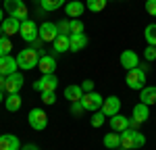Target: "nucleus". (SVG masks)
Masks as SVG:
<instances>
[{"label":"nucleus","instance_id":"30","mask_svg":"<svg viewBox=\"0 0 156 150\" xmlns=\"http://www.w3.org/2000/svg\"><path fill=\"white\" fill-rule=\"evenodd\" d=\"M104 121H106V115H104L102 111L92 112V119H90V123H92V127H102V125H104Z\"/></svg>","mask_w":156,"mask_h":150},{"label":"nucleus","instance_id":"1","mask_svg":"<svg viewBox=\"0 0 156 150\" xmlns=\"http://www.w3.org/2000/svg\"><path fill=\"white\" fill-rule=\"evenodd\" d=\"M37 62H40V52L34 50L31 46H29V48H23L17 54V65H19V69H23V71L36 69Z\"/></svg>","mask_w":156,"mask_h":150},{"label":"nucleus","instance_id":"29","mask_svg":"<svg viewBox=\"0 0 156 150\" xmlns=\"http://www.w3.org/2000/svg\"><path fill=\"white\" fill-rule=\"evenodd\" d=\"M12 50V42L9 40V36H2L0 38V56H9Z\"/></svg>","mask_w":156,"mask_h":150},{"label":"nucleus","instance_id":"12","mask_svg":"<svg viewBox=\"0 0 156 150\" xmlns=\"http://www.w3.org/2000/svg\"><path fill=\"white\" fill-rule=\"evenodd\" d=\"M17 69H19V65H17V56H0V75H4V77H9V75L17 73Z\"/></svg>","mask_w":156,"mask_h":150},{"label":"nucleus","instance_id":"37","mask_svg":"<svg viewBox=\"0 0 156 150\" xmlns=\"http://www.w3.org/2000/svg\"><path fill=\"white\" fill-rule=\"evenodd\" d=\"M81 90H83V92H92V90H94V81H92V79H85L83 84H81Z\"/></svg>","mask_w":156,"mask_h":150},{"label":"nucleus","instance_id":"20","mask_svg":"<svg viewBox=\"0 0 156 150\" xmlns=\"http://www.w3.org/2000/svg\"><path fill=\"white\" fill-rule=\"evenodd\" d=\"M110 127H112V131H117V134H123L127 127H129V119L125 117V115H115V117H110Z\"/></svg>","mask_w":156,"mask_h":150},{"label":"nucleus","instance_id":"5","mask_svg":"<svg viewBox=\"0 0 156 150\" xmlns=\"http://www.w3.org/2000/svg\"><path fill=\"white\" fill-rule=\"evenodd\" d=\"M102 102H104V98L98 94V92H85L83 98H81V106H83V111L87 112H96L102 109Z\"/></svg>","mask_w":156,"mask_h":150},{"label":"nucleus","instance_id":"41","mask_svg":"<svg viewBox=\"0 0 156 150\" xmlns=\"http://www.w3.org/2000/svg\"><path fill=\"white\" fill-rule=\"evenodd\" d=\"M4 102V90H0V104Z\"/></svg>","mask_w":156,"mask_h":150},{"label":"nucleus","instance_id":"8","mask_svg":"<svg viewBox=\"0 0 156 150\" xmlns=\"http://www.w3.org/2000/svg\"><path fill=\"white\" fill-rule=\"evenodd\" d=\"M37 36H40L42 42H54L56 36H58V27H56V23H52V21H46V23L40 25Z\"/></svg>","mask_w":156,"mask_h":150},{"label":"nucleus","instance_id":"34","mask_svg":"<svg viewBox=\"0 0 156 150\" xmlns=\"http://www.w3.org/2000/svg\"><path fill=\"white\" fill-rule=\"evenodd\" d=\"M144 59L146 61H156V46H146V50H144Z\"/></svg>","mask_w":156,"mask_h":150},{"label":"nucleus","instance_id":"17","mask_svg":"<svg viewBox=\"0 0 156 150\" xmlns=\"http://www.w3.org/2000/svg\"><path fill=\"white\" fill-rule=\"evenodd\" d=\"M0 27H2V34H4V36L11 38V36H15V34H19V29H21V21L15 19V17H9L6 21H2Z\"/></svg>","mask_w":156,"mask_h":150},{"label":"nucleus","instance_id":"38","mask_svg":"<svg viewBox=\"0 0 156 150\" xmlns=\"http://www.w3.org/2000/svg\"><path fill=\"white\" fill-rule=\"evenodd\" d=\"M42 44H44V42L40 40V36H37V40H34V42H31V48H34V50H42Z\"/></svg>","mask_w":156,"mask_h":150},{"label":"nucleus","instance_id":"31","mask_svg":"<svg viewBox=\"0 0 156 150\" xmlns=\"http://www.w3.org/2000/svg\"><path fill=\"white\" fill-rule=\"evenodd\" d=\"M69 25H71V34H83V27H85V25L81 23L79 19H71Z\"/></svg>","mask_w":156,"mask_h":150},{"label":"nucleus","instance_id":"39","mask_svg":"<svg viewBox=\"0 0 156 150\" xmlns=\"http://www.w3.org/2000/svg\"><path fill=\"white\" fill-rule=\"evenodd\" d=\"M19 150H40V148H37L36 144H23V146H21Z\"/></svg>","mask_w":156,"mask_h":150},{"label":"nucleus","instance_id":"16","mask_svg":"<svg viewBox=\"0 0 156 150\" xmlns=\"http://www.w3.org/2000/svg\"><path fill=\"white\" fill-rule=\"evenodd\" d=\"M37 67H40V71H42L44 75L56 73V59H54V56H50V54H44V56H40Z\"/></svg>","mask_w":156,"mask_h":150},{"label":"nucleus","instance_id":"42","mask_svg":"<svg viewBox=\"0 0 156 150\" xmlns=\"http://www.w3.org/2000/svg\"><path fill=\"white\" fill-rule=\"evenodd\" d=\"M2 19H4V11L0 9V25H2Z\"/></svg>","mask_w":156,"mask_h":150},{"label":"nucleus","instance_id":"32","mask_svg":"<svg viewBox=\"0 0 156 150\" xmlns=\"http://www.w3.org/2000/svg\"><path fill=\"white\" fill-rule=\"evenodd\" d=\"M56 27H58V34H62V36H71V25H69L67 19H65V21H58Z\"/></svg>","mask_w":156,"mask_h":150},{"label":"nucleus","instance_id":"4","mask_svg":"<svg viewBox=\"0 0 156 150\" xmlns=\"http://www.w3.org/2000/svg\"><path fill=\"white\" fill-rule=\"evenodd\" d=\"M27 121H29V125L36 131H44L48 127V115L42 111V109H31L29 115H27Z\"/></svg>","mask_w":156,"mask_h":150},{"label":"nucleus","instance_id":"35","mask_svg":"<svg viewBox=\"0 0 156 150\" xmlns=\"http://www.w3.org/2000/svg\"><path fill=\"white\" fill-rule=\"evenodd\" d=\"M146 12L150 17H156V0H146Z\"/></svg>","mask_w":156,"mask_h":150},{"label":"nucleus","instance_id":"10","mask_svg":"<svg viewBox=\"0 0 156 150\" xmlns=\"http://www.w3.org/2000/svg\"><path fill=\"white\" fill-rule=\"evenodd\" d=\"M131 148H137V129L127 127L121 134V150H131Z\"/></svg>","mask_w":156,"mask_h":150},{"label":"nucleus","instance_id":"27","mask_svg":"<svg viewBox=\"0 0 156 150\" xmlns=\"http://www.w3.org/2000/svg\"><path fill=\"white\" fill-rule=\"evenodd\" d=\"M144 38H146V42H148V46H156V23L146 25Z\"/></svg>","mask_w":156,"mask_h":150},{"label":"nucleus","instance_id":"40","mask_svg":"<svg viewBox=\"0 0 156 150\" xmlns=\"http://www.w3.org/2000/svg\"><path fill=\"white\" fill-rule=\"evenodd\" d=\"M4 86H6V77L0 75V90H4Z\"/></svg>","mask_w":156,"mask_h":150},{"label":"nucleus","instance_id":"25","mask_svg":"<svg viewBox=\"0 0 156 150\" xmlns=\"http://www.w3.org/2000/svg\"><path fill=\"white\" fill-rule=\"evenodd\" d=\"M21 104H23V100H21L19 94H6V111L17 112L21 109Z\"/></svg>","mask_w":156,"mask_h":150},{"label":"nucleus","instance_id":"7","mask_svg":"<svg viewBox=\"0 0 156 150\" xmlns=\"http://www.w3.org/2000/svg\"><path fill=\"white\" fill-rule=\"evenodd\" d=\"M19 36L23 38L25 42H34V40H37V25L36 21H31V19H25V21H21V29H19Z\"/></svg>","mask_w":156,"mask_h":150},{"label":"nucleus","instance_id":"36","mask_svg":"<svg viewBox=\"0 0 156 150\" xmlns=\"http://www.w3.org/2000/svg\"><path fill=\"white\" fill-rule=\"evenodd\" d=\"M81 112H83V106H81V102H71V115L79 117Z\"/></svg>","mask_w":156,"mask_h":150},{"label":"nucleus","instance_id":"21","mask_svg":"<svg viewBox=\"0 0 156 150\" xmlns=\"http://www.w3.org/2000/svg\"><path fill=\"white\" fill-rule=\"evenodd\" d=\"M140 102H144L148 106L156 104V86H146L144 90H140Z\"/></svg>","mask_w":156,"mask_h":150},{"label":"nucleus","instance_id":"28","mask_svg":"<svg viewBox=\"0 0 156 150\" xmlns=\"http://www.w3.org/2000/svg\"><path fill=\"white\" fill-rule=\"evenodd\" d=\"M106 2H108V0H87L85 6H87L92 12H100V11L106 9Z\"/></svg>","mask_w":156,"mask_h":150},{"label":"nucleus","instance_id":"9","mask_svg":"<svg viewBox=\"0 0 156 150\" xmlns=\"http://www.w3.org/2000/svg\"><path fill=\"white\" fill-rule=\"evenodd\" d=\"M119 61H121V67H123L125 71H131V69H137V67H140V56H137V52H133V50H123Z\"/></svg>","mask_w":156,"mask_h":150},{"label":"nucleus","instance_id":"26","mask_svg":"<svg viewBox=\"0 0 156 150\" xmlns=\"http://www.w3.org/2000/svg\"><path fill=\"white\" fill-rule=\"evenodd\" d=\"M67 0H40V6L42 11H56V9H62Z\"/></svg>","mask_w":156,"mask_h":150},{"label":"nucleus","instance_id":"18","mask_svg":"<svg viewBox=\"0 0 156 150\" xmlns=\"http://www.w3.org/2000/svg\"><path fill=\"white\" fill-rule=\"evenodd\" d=\"M87 36L85 34H71L69 36V44H71V50L73 52H79V50H83L87 46Z\"/></svg>","mask_w":156,"mask_h":150},{"label":"nucleus","instance_id":"3","mask_svg":"<svg viewBox=\"0 0 156 150\" xmlns=\"http://www.w3.org/2000/svg\"><path fill=\"white\" fill-rule=\"evenodd\" d=\"M4 9L9 12V17H15L19 21L27 19V6L23 0H4Z\"/></svg>","mask_w":156,"mask_h":150},{"label":"nucleus","instance_id":"15","mask_svg":"<svg viewBox=\"0 0 156 150\" xmlns=\"http://www.w3.org/2000/svg\"><path fill=\"white\" fill-rule=\"evenodd\" d=\"M21 142L15 134H2L0 136V150H19Z\"/></svg>","mask_w":156,"mask_h":150},{"label":"nucleus","instance_id":"44","mask_svg":"<svg viewBox=\"0 0 156 150\" xmlns=\"http://www.w3.org/2000/svg\"><path fill=\"white\" fill-rule=\"evenodd\" d=\"M115 150H119V148H115Z\"/></svg>","mask_w":156,"mask_h":150},{"label":"nucleus","instance_id":"23","mask_svg":"<svg viewBox=\"0 0 156 150\" xmlns=\"http://www.w3.org/2000/svg\"><path fill=\"white\" fill-rule=\"evenodd\" d=\"M52 48H54V52H56V54H62V52L71 50V44H69V36H62V34H58V36H56V40L52 42Z\"/></svg>","mask_w":156,"mask_h":150},{"label":"nucleus","instance_id":"24","mask_svg":"<svg viewBox=\"0 0 156 150\" xmlns=\"http://www.w3.org/2000/svg\"><path fill=\"white\" fill-rule=\"evenodd\" d=\"M102 144H104V148H108V150L121 148V134H117V131L106 134V136L102 138Z\"/></svg>","mask_w":156,"mask_h":150},{"label":"nucleus","instance_id":"19","mask_svg":"<svg viewBox=\"0 0 156 150\" xmlns=\"http://www.w3.org/2000/svg\"><path fill=\"white\" fill-rule=\"evenodd\" d=\"M133 119H135L140 125L144 123V121H148V119H150V109H148V104L137 102V104L133 106Z\"/></svg>","mask_w":156,"mask_h":150},{"label":"nucleus","instance_id":"6","mask_svg":"<svg viewBox=\"0 0 156 150\" xmlns=\"http://www.w3.org/2000/svg\"><path fill=\"white\" fill-rule=\"evenodd\" d=\"M56 86H58V77L54 73L50 75H42L34 84V90H40V92H56Z\"/></svg>","mask_w":156,"mask_h":150},{"label":"nucleus","instance_id":"33","mask_svg":"<svg viewBox=\"0 0 156 150\" xmlns=\"http://www.w3.org/2000/svg\"><path fill=\"white\" fill-rule=\"evenodd\" d=\"M42 102L44 104H56V92H42Z\"/></svg>","mask_w":156,"mask_h":150},{"label":"nucleus","instance_id":"2","mask_svg":"<svg viewBox=\"0 0 156 150\" xmlns=\"http://www.w3.org/2000/svg\"><path fill=\"white\" fill-rule=\"evenodd\" d=\"M125 81H127V86L131 88V90H135V92L144 90V88H146V73H144V69H142V67H137V69L127 71Z\"/></svg>","mask_w":156,"mask_h":150},{"label":"nucleus","instance_id":"22","mask_svg":"<svg viewBox=\"0 0 156 150\" xmlns=\"http://www.w3.org/2000/svg\"><path fill=\"white\" fill-rule=\"evenodd\" d=\"M83 90H81V86H67L65 88V98L69 100V102H81V98H83Z\"/></svg>","mask_w":156,"mask_h":150},{"label":"nucleus","instance_id":"11","mask_svg":"<svg viewBox=\"0 0 156 150\" xmlns=\"http://www.w3.org/2000/svg\"><path fill=\"white\" fill-rule=\"evenodd\" d=\"M100 111L104 112L106 117H115V115H119V112H121V100H119V96H108V98H104Z\"/></svg>","mask_w":156,"mask_h":150},{"label":"nucleus","instance_id":"45","mask_svg":"<svg viewBox=\"0 0 156 150\" xmlns=\"http://www.w3.org/2000/svg\"><path fill=\"white\" fill-rule=\"evenodd\" d=\"M131 150H135V148H131Z\"/></svg>","mask_w":156,"mask_h":150},{"label":"nucleus","instance_id":"14","mask_svg":"<svg viewBox=\"0 0 156 150\" xmlns=\"http://www.w3.org/2000/svg\"><path fill=\"white\" fill-rule=\"evenodd\" d=\"M83 11H85V6H83V2H79V0H69L65 4V15L69 19H79L83 15Z\"/></svg>","mask_w":156,"mask_h":150},{"label":"nucleus","instance_id":"43","mask_svg":"<svg viewBox=\"0 0 156 150\" xmlns=\"http://www.w3.org/2000/svg\"><path fill=\"white\" fill-rule=\"evenodd\" d=\"M0 34H2V27H0Z\"/></svg>","mask_w":156,"mask_h":150},{"label":"nucleus","instance_id":"13","mask_svg":"<svg viewBox=\"0 0 156 150\" xmlns=\"http://www.w3.org/2000/svg\"><path fill=\"white\" fill-rule=\"evenodd\" d=\"M25 79L21 73H12L6 77V86H4V92H9V94H19L21 92V88H23Z\"/></svg>","mask_w":156,"mask_h":150}]
</instances>
